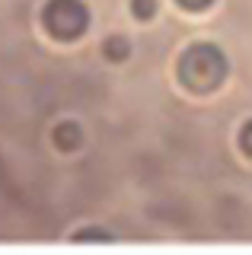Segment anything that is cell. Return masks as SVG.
Masks as SVG:
<instances>
[{
	"label": "cell",
	"mask_w": 252,
	"mask_h": 255,
	"mask_svg": "<svg viewBox=\"0 0 252 255\" xmlns=\"http://www.w3.org/2000/svg\"><path fill=\"white\" fill-rule=\"evenodd\" d=\"M227 54L220 51L214 42H195L182 51V58L176 64V74H179V83L185 86L188 93H198V96H208L224 86L227 80Z\"/></svg>",
	"instance_id": "cell-1"
},
{
	"label": "cell",
	"mask_w": 252,
	"mask_h": 255,
	"mask_svg": "<svg viewBox=\"0 0 252 255\" xmlns=\"http://www.w3.org/2000/svg\"><path fill=\"white\" fill-rule=\"evenodd\" d=\"M102 51H106L109 61H125L131 54V42L125 35H112V38H106V42H102Z\"/></svg>",
	"instance_id": "cell-4"
},
{
	"label": "cell",
	"mask_w": 252,
	"mask_h": 255,
	"mask_svg": "<svg viewBox=\"0 0 252 255\" xmlns=\"http://www.w3.org/2000/svg\"><path fill=\"white\" fill-rule=\"evenodd\" d=\"M240 150H243V153H246V156L252 159V118H249V122L240 128Z\"/></svg>",
	"instance_id": "cell-6"
},
{
	"label": "cell",
	"mask_w": 252,
	"mask_h": 255,
	"mask_svg": "<svg viewBox=\"0 0 252 255\" xmlns=\"http://www.w3.org/2000/svg\"><path fill=\"white\" fill-rule=\"evenodd\" d=\"M42 29L54 42H77L90 29V6L83 0H48L42 6Z\"/></svg>",
	"instance_id": "cell-2"
},
{
	"label": "cell",
	"mask_w": 252,
	"mask_h": 255,
	"mask_svg": "<svg viewBox=\"0 0 252 255\" xmlns=\"http://www.w3.org/2000/svg\"><path fill=\"white\" fill-rule=\"evenodd\" d=\"M131 13H134V19L147 22L156 16V0H131Z\"/></svg>",
	"instance_id": "cell-5"
},
{
	"label": "cell",
	"mask_w": 252,
	"mask_h": 255,
	"mask_svg": "<svg viewBox=\"0 0 252 255\" xmlns=\"http://www.w3.org/2000/svg\"><path fill=\"white\" fill-rule=\"evenodd\" d=\"M54 143H58V150H64V153L80 150L83 147V128L77 122H61L54 128Z\"/></svg>",
	"instance_id": "cell-3"
},
{
	"label": "cell",
	"mask_w": 252,
	"mask_h": 255,
	"mask_svg": "<svg viewBox=\"0 0 252 255\" xmlns=\"http://www.w3.org/2000/svg\"><path fill=\"white\" fill-rule=\"evenodd\" d=\"M179 6H182V10H192V13H201V10H208L211 3H214V0H176Z\"/></svg>",
	"instance_id": "cell-7"
}]
</instances>
